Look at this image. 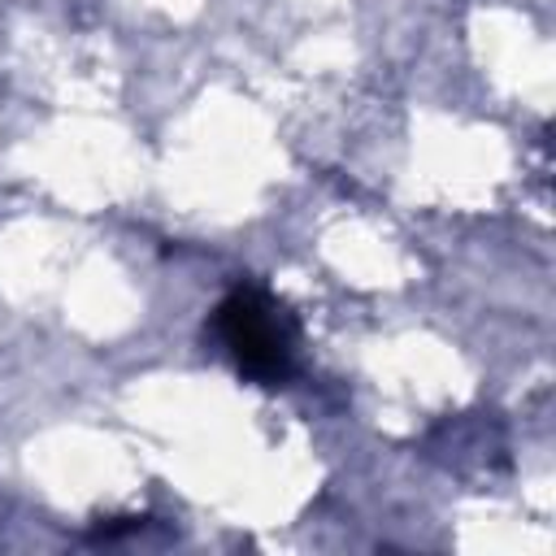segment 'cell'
I'll return each mask as SVG.
<instances>
[{
  "mask_svg": "<svg viewBox=\"0 0 556 556\" xmlns=\"http://www.w3.org/2000/svg\"><path fill=\"white\" fill-rule=\"evenodd\" d=\"M217 339L235 356V365L256 382H282L291 374L295 326L261 287H235L213 313Z\"/></svg>",
  "mask_w": 556,
  "mask_h": 556,
  "instance_id": "6da1fadb",
  "label": "cell"
}]
</instances>
